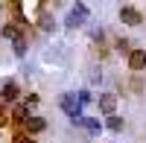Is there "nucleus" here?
Instances as JSON below:
<instances>
[{
  "instance_id": "obj_1",
  "label": "nucleus",
  "mask_w": 146,
  "mask_h": 143,
  "mask_svg": "<svg viewBox=\"0 0 146 143\" xmlns=\"http://www.w3.org/2000/svg\"><path fill=\"white\" fill-rule=\"evenodd\" d=\"M58 105H62V111L67 114L70 123H79V120H82L85 108H82V102H79V97H76V91H64L62 97H58Z\"/></svg>"
},
{
  "instance_id": "obj_2",
  "label": "nucleus",
  "mask_w": 146,
  "mask_h": 143,
  "mask_svg": "<svg viewBox=\"0 0 146 143\" xmlns=\"http://www.w3.org/2000/svg\"><path fill=\"white\" fill-rule=\"evenodd\" d=\"M88 15H91L88 3H73V6H70V12H67V18H64V26H67V29L85 26V21H88Z\"/></svg>"
},
{
  "instance_id": "obj_3",
  "label": "nucleus",
  "mask_w": 146,
  "mask_h": 143,
  "mask_svg": "<svg viewBox=\"0 0 146 143\" xmlns=\"http://www.w3.org/2000/svg\"><path fill=\"white\" fill-rule=\"evenodd\" d=\"M18 97H21V88L15 79L0 82V102H18Z\"/></svg>"
},
{
  "instance_id": "obj_4",
  "label": "nucleus",
  "mask_w": 146,
  "mask_h": 143,
  "mask_svg": "<svg viewBox=\"0 0 146 143\" xmlns=\"http://www.w3.org/2000/svg\"><path fill=\"white\" fill-rule=\"evenodd\" d=\"M120 21H123L126 26H140L143 15H140V9H135V6H120Z\"/></svg>"
},
{
  "instance_id": "obj_5",
  "label": "nucleus",
  "mask_w": 146,
  "mask_h": 143,
  "mask_svg": "<svg viewBox=\"0 0 146 143\" xmlns=\"http://www.w3.org/2000/svg\"><path fill=\"white\" fill-rule=\"evenodd\" d=\"M96 105H100V111L105 114V117H114L117 114V97L114 93H100V97H96Z\"/></svg>"
},
{
  "instance_id": "obj_6",
  "label": "nucleus",
  "mask_w": 146,
  "mask_h": 143,
  "mask_svg": "<svg viewBox=\"0 0 146 143\" xmlns=\"http://www.w3.org/2000/svg\"><path fill=\"white\" fill-rule=\"evenodd\" d=\"M73 126H79V128H85L88 134H100L102 128H105V123H100L96 117H82L79 123H73Z\"/></svg>"
},
{
  "instance_id": "obj_7",
  "label": "nucleus",
  "mask_w": 146,
  "mask_h": 143,
  "mask_svg": "<svg viewBox=\"0 0 146 143\" xmlns=\"http://www.w3.org/2000/svg\"><path fill=\"white\" fill-rule=\"evenodd\" d=\"M129 67L135 70V73H140V70H146V50H135L129 56Z\"/></svg>"
},
{
  "instance_id": "obj_8",
  "label": "nucleus",
  "mask_w": 146,
  "mask_h": 143,
  "mask_svg": "<svg viewBox=\"0 0 146 143\" xmlns=\"http://www.w3.org/2000/svg\"><path fill=\"white\" fill-rule=\"evenodd\" d=\"M29 105L27 102H18L15 105V108H12V120H15V123H23V126H27V120H29Z\"/></svg>"
},
{
  "instance_id": "obj_9",
  "label": "nucleus",
  "mask_w": 146,
  "mask_h": 143,
  "mask_svg": "<svg viewBox=\"0 0 146 143\" xmlns=\"http://www.w3.org/2000/svg\"><path fill=\"white\" fill-rule=\"evenodd\" d=\"M44 128H47V120L38 117V114H32L29 120H27V132H29V134H41Z\"/></svg>"
},
{
  "instance_id": "obj_10",
  "label": "nucleus",
  "mask_w": 146,
  "mask_h": 143,
  "mask_svg": "<svg viewBox=\"0 0 146 143\" xmlns=\"http://www.w3.org/2000/svg\"><path fill=\"white\" fill-rule=\"evenodd\" d=\"M0 35H3V38H9V41L23 38V35H21V29H18V23H3V26H0Z\"/></svg>"
},
{
  "instance_id": "obj_11",
  "label": "nucleus",
  "mask_w": 146,
  "mask_h": 143,
  "mask_svg": "<svg viewBox=\"0 0 146 143\" xmlns=\"http://www.w3.org/2000/svg\"><path fill=\"white\" fill-rule=\"evenodd\" d=\"M123 126H126V120L120 114H114V117H105V128L108 132H123Z\"/></svg>"
},
{
  "instance_id": "obj_12",
  "label": "nucleus",
  "mask_w": 146,
  "mask_h": 143,
  "mask_svg": "<svg viewBox=\"0 0 146 143\" xmlns=\"http://www.w3.org/2000/svg\"><path fill=\"white\" fill-rule=\"evenodd\" d=\"M27 50H29L27 38H18V41H12V53H15L18 58H23V56H27Z\"/></svg>"
},
{
  "instance_id": "obj_13",
  "label": "nucleus",
  "mask_w": 146,
  "mask_h": 143,
  "mask_svg": "<svg viewBox=\"0 0 146 143\" xmlns=\"http://www.w3.org/2000/svg\"><path fill=\"white\" fill-rule=\"evenodd\" d=\"M114 47H117V53H126V58L135 53V47H131V41H129V38H117V44H114Z\"/></svg>"
},
{
  "instance_id": "obj_14",
  "label": "nucleus",
  "mask_w": 146,
  "mask_h": 143,
  "mask_svg": "<svg viewBox=\"0 0 146 143\" xmlns=\"http://www.w3.org/2000/svg\"><path fill=\"white\" fill-rule=\"evenodd\" d=\"M76 97H79V102H82V108H85V105H91V102H94V93H91L88 88H85V91H79Z\"/></svg>"
},
{
  "instance_id": "obj_15",
  "label": "nucleus",
  "mask_w": 146,
  "mask_h": 143,
  "mask_svg": "<svg viewBox=\"0 0 146 143\" xmlns=\"http://www.w3.org/2000/svg\"><path fill=\"white\" fill-rule=\"evenodd\" d=\"M41 29H44V32H53V29H56V21L44 15V18H41Z\"/></svg>"
},
{
  "instance_id": "obj_16",
  "label": "nucleus",
  "mask_w": 146,
  "mask_h": 143,
  "mask_svg": "<svg viewBox=\"0 0 146 143\" xmlns=\"http://www.w3.org/2000/svg\"><path fill=\"white\" fill-rule=\"evenodd\" d=\"M88 79H91V85H96V82H102V70H100V67H94L91 73H88Z\"/></svg>"
},
{
  "instance_id": "obj_17",
  "label": "nucleus",
  "mask_w": 146,
  "mask_h": 143,
  "mask_svg": "<svg viewBox=\"0 0 146 143\" xmlns=\"http://www.w3.org/2000/svg\"><path fill=\"white\" fill-rule=\"evenodd\" d=\"M91 38L102 44V41H105V29H94V32H91Z\"/></svg>"
},
{
  "instance_id": "obj_18",
  "label": "nucleus",
  "mask_w": 146,
  "mask_h": 143,
  "mask_svg": "<svg viewBox=\"0 0 146 143\" xmlns=\"http://www.w3.org/2000/svg\"><path fill=\"white\" fill-rule=\"evenodd\" d=\"M18 143H38V140H32V137H18Z\"/></svg>"
},
{
  "instance_id": "obj_19",
  "label": "nucleus",
  "mask_w": 146,
  "mask_h": 143,
  "mask_svg": "<svg viewBox=\"0 0 146 143\" xmlns=\"http://www.w3.org/2000/svg\"><path fill=\"white\" fill-rule=\"evenodd\" d=\"M0 123H3V102H0Z\"/></svg>"
}]
</instances>
